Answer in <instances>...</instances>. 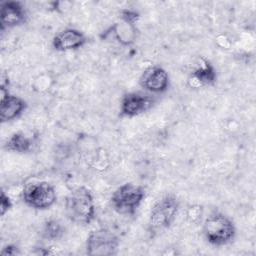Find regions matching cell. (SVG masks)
I'll use <instances>...</instances> for the list:
<instances>
[{
  "mask_svg": "<svg viewBox=\"0 0 256 256\" xmlns=\"http://www.w3.org/2000/svg\"><path fill=\"white\" fill-rule=\"evenodd\" d=\"M66 217L77 225H89L96 215V206L92 192L85 186L73 188L64 202Z\"/></svg>",
  "mask_w": 256,
  "mask_h": 256,
  "instance_id": "1",
  "label": "cell"
},
{
  "mask_svg": "<svg viewBox=\"0 0 256 256\" xmlns=\"http://www.w3.org/2000/svg\"><path fill=\"white\" fill-rule=\"evenodd\" d=\"M202 234L208 244L221 247L234 240L236 236V226L229 216L220 211H214L204 219Z\"/></svg>",
  "mask_w": 256,
  "mask_h": 256,
  "instance_id": "2",
  "label": "cell"
},
{
  "mask_svg": "<svg viewBox=\"0 0 256 256\" xmlns=\"http://www.w3.org/2000/svg\"><path fill=\"white\" fill-rule=\"evenodd\" d=\"M179 208L180 202L174 194H166L158 199L151 208L147 223V232L150 237L170 228L177 217Z\"/></svg>",
  "mask_w": 256,
  "mask_h": 256,
  "instance_id": "3",
  "label": "cell"
},
{
  "mask_svg": "<svg viewBox=\"0 0 256 256\" xmlns=\"http://www.w3.org/2000/svg\"><path fill=\"white\" fill-rule=\"evenodd\" d=\"M146 196L142 185L126 182L120 185L110 196L113 210L120 215H134Z\"/></svg>",
  "mask_w": 256,
  "mask_h": 256,
  "instance_id": "4",
  "label": "cell"
},
{
  "mask_svg": "<svg viewBox=\"0 0 256 256\" xmlns=\"http://www.w3.org/2000/svg\"><path fill=\"white\" fill-rule=\"evenodd\" d=\"M120 237L109 228L92 230L86 238L85 252L90 256H112L118 253Z\"/></svg>",
  "mask_w": 256,
  "mask_h": 256,
  "instance_id": "5",
  "label": "cell"
},
{
  "mask_svg": "<svg viewBox=\"0 0 256 256\" xmlns=\"http://www.w3.org/2000/svg\"><path fill=\"white\" fill-rule=\"evenodd\" d=\"M21 199L30 208L47 210L55 204L57 194L51 183L47 181H36L23 187Z\"/></svg>",
  "mask_w": 256,
  "mask_h": 256,
  "instance_id": "6",
  "label": "cell"
},
{
  "mask_svg": "<svg viewBox=\"0 0 256 256\" xmlns=\"http://www.w3.org/2000/svg\"><path fill=\"white\" fill-rule=\"evenodd\" d=\"M156 103V98L145 91H131L125 93L120 101L119 115L132 118L149 111Z\"/></svg>",
  "mask_w": 256,
  "mask_h": 256,
  "instance_id": "7",
  "label": "cell"
},
{
  "mask_svg": "<svg viewBox=\"0 0 256 256\" xmlns=\"http://www.w3.org/2000/svg\"><path fill=\"white\" fill-rule=\"evenodd\" d=\"M139 85L147 93L161 94L169 89L170 76L163 67L151 65L142 72L139 77Z\"/></svg>",
  "mask_w": 256,
  "mask_h": 256,
  "instance_id": "8",
  "label": "cell"
},
{
  "mask_svg": "<svg viewBox=\"0 0 256 256\" xmlns=\"http://www.w3.org/2000/svg\"><path fill=\"white\" fill-rule=\"evenodd\" d=\"M0 119L2 123L11 122L19 118L27 109V102L17 96L13 95L8 90V85L1 83L0 87Z\"/></svg>",
  "mask_w": 256,
  "mask_h": 256,
  "instance_id": "9",
  "label": "cell"
},
{
  "mask_svg": "<svg viewBox=\"0 0 256 256\" xmlns=\"http://www.w3.org/2000/svg\"><path fill=\"white\" fill-rule=\"evenodd\" d=\"M217 81V73L214 65L207 58L200 57L191 70L187 84L192 89H199L205 86H212Z\"/></svg>",
  "mask_w": 256,
  "mask_h": 256,
  "instance_id": "10",
  "label": "cell"
},
{
  "mask_svg": "<svg viewBox=\"0 0 256 256\" xmlns=\"http://www.w3.org/2000/svg\"><path fill=\"white\" fill-rule=\"evenodd\" d=\"M27 21V11L20 1L8 0L1 2L0 5V29H6L20 26Z\"/></svg>",
  "mask_w": 256,
  "mask_h": 256,
  "instance_id": "11",
  "label": "cell"
},
{
  "mask_svg": "<svg viewBox=\"0 0 256 256\" xmlns=\"http://www.w3.org/2000/svg\"><path fill=\"white\" fill-rule=\"evenodd\" d=\"M87 43L86 35L76 28H65L52 39V47L58 52L73 51L82 48Z\"/></svg>",
  "mask_w": 256,
  "mask_h": 256,
  "instance_id": "12",
  "label": "cell"
},
{
  "mask_svg": "<svg viewBox=\"0 0 256 256\" xmlns=\"http://www.w3.org/2000/svg\"><path fill=\"white\" fill-rule=\"evenodd\" d=\"M35 138L23 131L14 132L4 143V149L9 152L18 154H26L32 151Z\"/></svg>",
  "mask_w": 256,
  "mask_h": 256,
  "instance_id": "13",
  "label": "cell"
},
{
  "mask_svg": "<svg viewBox=\"0 0 256 256\" xmlns=\"http://www.w3.org/2000/svg\"><path fill=\"white\" fill-rule=\"evenodd\" d=\"M106 34L112 35L119 44L123 46H130L137 38V28L136 25L119 20L109 28Z\"/></svg>",
  "mask_w": 256,
  "mask_h": 256,
  "instance_id": "14",
  "label": "cell"
},
{
  "mask_svg": "<svg viewBox=\"0 0 256 256\" xmlns=\"http://www.w3.org/2000/svg\"><path fill=\"white\" fill-rule=\"evenodd\" d=\"M65 234V227L57 219H48L41 228V237L48 241L61 239Z\"/></svg>",
  "mask_w": 256,
  "mask_h": 256,
  "instance_id": "15",
  "label": "cell"
},
{
  "mask_svg": "<svg viewBox=\"0 0 256 256\" xmlns=\"http://www.w3.org/2000/svg\"><path fill=\"white\" fill-rule=\"evenodd\" d=\"M187 219L193 224H199L203 217V207L198 204L190 205L186 211Z\"/></svg>",
  "mask_w": 256,
  "mask_h": 256,
  "instance_id": "16",
  "label": "cell"
},
{
  "mask_svg": "<svg viewBox=\"0 0 256 256\" xmlns=\"http://www.w3.org/2000/svg\"><path fill=\"white\" fill-rule=\"evenodd\" d=\"M139 18H140L139 12L134 9H131V8L122 9L119 13V19L121 21L132 24V25H136Z\"/></svg>",
  "mask_w": 256,
  "mask_h": 256,
  "instance_id": "17",
  "label": "cell"
},
{
  "mask_svg": "<svg viewBox=\"0 0 256 256\" xmlns=\"http://www.w3.org/2000/svg\"><path fill=\"white\" fill-rule=\"evenodd\" d=\"M13 207V200L4 189L1 190L0 194V215L4 216Z\"/></svg>",
  "mask_w": 256,
  "mask_h": 256,
  "instance_id": "18",
  "label": "cell"
},
{
  "mask_svg": "<svg viewBox=\"0 0 256 256\" xmlns=\"http://www.w3.org/2000/svg\"><path fill=\"white\" fill-rule=\"evenodd\" d=\"M18 254H20V250H19V247L15 244L5 245L1 250V255L13 256V255H18Z\"/></svg>",
  "mask_w": 256,
  "mask_h": 256,
  "instance_id": "19",
  "label": "cell"
}]
</instances>
